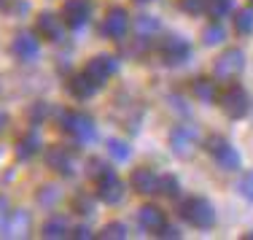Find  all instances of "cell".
Returning <instances> with one entry per match:
<instances>
[{"mask_svg":"<svg viewBox=\"0 0 253 240\" xmlns=\"http://www.w3.org/2000/svg\"><path fill=\"white\" fill-rule=\"evenodd\" d=\"M46 165H49L51 170L62 173V176H70V173H73V154H70L68 148L54 146L46 151Z\"/></svg>","mask_w":253,"mask_h":240,"instance_id":"cell-13","label":"cell"},{"mask_svg":"<svg viewBox=\"0 0 253 240\" xmlns=\"http://www.w3.org/2000/svg\"><path fill=\"white\" fill-rule=\"evenodd\" d=\"M108 154H111L116 162H126L129 154H132V148L126 146L124 141H119V138H111V141H108Z\"/></svg>","mask_w":253,"mask_h":240,"instance_id":"cell-21","label":"cell"},{"mask_svg":"<svg viewBox=\"0 0 253 240\" xmlns=\"http://www.w3.org/2000/svg\"><path fill=\"white\" fill-rule=\"evenodd\" d=\"M156 235H159V238H167V240H175V238H180V232L175 230V227H170V224H162L159 230H156Z\"/></svg>","mask_w":253,"mask_h":240,"instance_id":"cell-34","label":"cell"},{"mask_svg":"<svg viewBox=\"0 0 253 240\" xmlns=\"http://www.w3.org/2000/svg\"><path fill=\"white\" fill-rule=\"evenodd\" d=\"M105 170H111V167H108L105 162H100V159H89V176H92V178H100Z\"/></svg>","mask_w":253,"mask_h":240,"instance_id":"cell-33","label":"cell"},{"mask_svg":"<svg viewBox=\"0 0 253 240\" xmlns=\"http://www.w3.org/2000/svg\"><path fill=\"white\" fill-rule=\"evenodd\" d=\"M38 35H43L46 41H62V33H65V22L54 14H41L38 16Z\"/></svg>","mask_w":253,"mask_h":240,"instance_id":"cell-14","label":"cell"},{"mask_svg":"<svg viewBox=\"0 0 253 240\" xmlns=\"http://www.w3.org/2000/svg\"><path fill=\"white\" fill-rule=\"evenodd\" d=\"M100 238H102V240H122V238H126V227L119 224V221H113V224L102 227Z\"/></svg>","mask_w":253,"mask_h":240,"instance_id":"cell-27","label":"cell"},{"mask_svg":"<svg viewBox=\"0 0 253 240\" xmlns=\"http://www.w3.org/2000/svg\"><path fill=\"white\" fill-rule=\"evenodd\" d=\"M97 89L100 87L89 79L86 73H78V76H73V79L68 81V92L73 95V97H78V100H89L94 92H97Z\"/></svg>","mask_w":253,"mask_h":240,"instance_id":"cell-15","label":"cell"},{"mask_svg":"<svg viewBox=\"0 0 253 240\" xmlns=\"http://www.w3.org/2000/svg\"><path fill=\"white\" fill-rule=\"evenodd\" d=\"M178 213L183 221H189L191 227H200V230H208V227L215 224V211L205 197H189V200H183Z\"/></svg>","mask_w":253,"mask_h":240,"instance_id":"cell-1","label":"cell"},{"mask_svg":"<svg viewBox=\"0 0 253 240\" xmlns=\"http://www.w3.org/2000/svg\"><path fill=\"white\" fill-rule=\"evenodd\" d=\"M59 127H62L68 135H73L78 143H89V141H94V138H97V127H94L92 116L78 113V111L59 113Z\"/></svg>","mask_w":253,"mask_h":240,"instance_id":"cell-2","label":"cell"},{"mask_svg":"<svg viewBox=\"0 0 253 240\" xmlns=\"http://www.w3.org/2000/svg\"><path fill=\"white\" fill-rule=\"evenodd\" d=\"M180 8L186 11V14H191V16H197V14H202L205 8H208V0H180Z\"/></svg>","mask_w":253,"mask_h":240,"instance_id":"cell-28","label":"cell"},{"mask_svg":"<svg viewBox=\"0 0 253 240\" xmlns=\"http://www.w3.org/2000/svg\"><path fill=\"white\" fill-rule=\"evenodd\" d=\"M159 54H162V59H165L167 65H180V62L189 59L191 46H189V41L180 38V35H167V38L159 44Z\"/></svg>","mask_w":253,"mask_h":240,"instance_id":"cell-4","label":"cell"},{"mask_svg":"<svg viewBox=\"0 0 253 240\" xmlns=\"http://www.w3.org/2000/svg\"><path fill=\"white\" fill-rule=\"evenodd\" d=\"M129 181H132V189L135 192H140V194H154L159 176H154V170H148V167H137Z\"/></svg>","mask_w":253,"mask_h":240,"instance_id":"cell-16","label":"cell"},{"mask_svg":"<svg viewBox=\"0 0 253 240\" xmlns=\"http://www.w3.org/2000/svg\"><path fill=\"white\" fill-rule=\"evenodd\" d=\"M126 30H129V16H126V11L124 8H111L108 11L105 22H102V35L119 41V38L126 35Z\"/></svg>","mask_w":253,"mask_h":240,"instance_id":"cell-10","label":"cell"},{"mask_svg":"<svg viewBox=\"0 0 253 240\" xmlns=\"http://www.w3.org/2000/svg\"><path fill=\"white\" fill-rule=\"evenodd\" d=\"M5 216H8V213H5V211H0V219H5Z\"/></svg>","mask_w":253,"mask_h":240,"instance_id":"cell-38","label":"cell"},{"mask_svg":"<svg viewBox=\"0 0 253 240\" xmlns=\"http://www.w3.org/2000/svg\"><path fill=\"white\" fill-rule=\"evenodd\" d=\"M73 208H76V213H81V216H89L94 211V202H92V197H86V194H78L76 200H73Z\"/></svg>","mask_w":253,"mask_h":240,"instance_id":"cell-29","label":"cell"},{"mask_svg":"<svg viewBox=\"0 0 253 240\" xmlns=\"http://www.w3.org/2000/svg\"><path fill=\"white\" fill-rule=\"evenodd\" d=\"M243 65H245L243 51L226 49L218 59H215V76H218V79H232V76H237L240 70H243Z\"/></svg>","mask_w":253,"mask_h":240,"instance_id":"cell-9","label":"cell"},{"mask_svg":"<svg viewBox=\"0 0 253 240\" xmlns=\"http://www.w3.org/2000/svg\"><path fill=\"white\" fill-rule=\"evenodd\" d=\"M178 178L175 176H162L159 181H156V192L165 197H178Z\"/></svg>","mask_w":253,"mask_h":240,"instance_id":"cell-24","label":"cell"},{"mask_svg":"<svg viewBox=\"0 0 253 240\" xmlns=\"http://www.w3.org/2000/svg\"><path fill=\"white\" fill-rule=\"evenodd\" d=\"M43 238L49 240H59V238H68V221L59 219V216H54L43 224Z\"/></svg>","mask_w":253,"mask_h":240,"instance_id":"cell-20","label":"cell"},{"mask_svg":"<svg viewBox=\"0 0 253 240\" xmlns=\"http://www.w3.org/2000/svg\"><path fill=\"white\" fill-rule=\"evenodd\" d=\"M234 30H237L240 35H248L253 33V11H240L237 16H234Z\"/></svg>","mask_w":253,"mask_h":240,"instance_id":"cell-25","label":"cell"},{"mask_svg":"<svg viewBox=\"0 0 253 240\" xmlns=\"http://www.w3.org/2000/svg\"><path fill=\"white\" fill-rule=\"evenodd\" d=\"M38 148H41L38 135L30 133V135H25L19 143H16V157H19V159H30L33 154H38Z\"/></svg>","mask_w":253,"mask_h":240,"instance_id":"cell-19","label":"cell"},{"mask_svg":"<svg viewBox=\"0 0 253 240\" xmlns=\"http://www.w3.org/2000/svg\"><path fill=\"white\" fill-rule=\"evenodd\" d=\"M205 148L213 154L215 162H218V167H224V170H237L240 167V154L229 146V141L224 135H210L208 141H205Z\"/></svg>","mask_w":253,"mask_h":240,"instance_id":"cell-3","label":"cell"},{"mask_svg":"<svg viewBox=\"0 0 253 240\" xmlns=\"http://www.w3.org/2000/svg\"><path fill=\"white\" fill-rule=\"evenodd\" d=\"M11 51H14V57L22 59V62H33V59L38 57V38H35L33 33H19L14 38V44H11Z\"/></svg>","mask_w":253,"mask_h":240,"instance_id":"cell-12","label":"cell"},{"mask_svg":"<svg viewBox=\"0 0 253 240\" xmlns=\"http://www.w3.org/2000/svg\"><path fill=\"white\" fill-rule=\"evenodd\" d=\"M5 127H8V116H5V113L3 111H0V133H3V130Z\"/></svg>","mask_w":253,"mask_h":240,"instance_id":"cell-37","label":"cell"},{"mask_svg":"<svg viewBox=\"0 0 253 240\" xmlns=\"http://www.w3.org/2000/svg\"><path fill=\"white\" fill-rule=\"evenodd\" d=\"M0 11H5V14L16 11V0H0Z\"/></svg>","mask_w":253,"mask_h":240,"instance_id":"cell-36","label":"cell"},{"mask_svg":"<svg viewBox=\"0 0 253 240\" xmlns=\"http://www.w3.org/2000/svg\"><path fill=\"white\" fill-rule=\"evenodd\" d=\"M224 38H226V33H224V27H221V25H208L202 30V44L205 46H218Z\"/></svg>","mask_w":253,"mask_h":240,"instance_id":"cell-22","label":"cell"},{"mask_svg":"<svg viewBox=\"0 0 253 240\" xmlns=\"http://www.w3.org/2000/svg\"><path fill=\"white\" fill-rule=\"evenodd\" d=\"M218 100H221V108L226 111V116L232 119H243L248 113V92L243 87H237V84H232Z\"/></svg>","mask_w":253,"mask_h":240,"instance_id":"cell-6","label":"cell"},{"mask_svg":"<svg viewBox=\"0 0 253 240\" xmlns=\"http://www.w3.org/2000/svg\"><path fill=\"white\" fill-rule=\"evenodd\" d=\"M46 116H49V105H46V103H35L33 108H30V119H33V124L43 122Z\"/></svg>","mask_w":253,"mask_h":240,"instance_id":"cell-31","label":"cell"},{"mask_svg":"<svg viewBox=\"0 0 253 240\" xmlns=\"http://www.w3.org/2000/svg\"><path fill=\"white\" fill-rule=\"evenodd\" d=\"M234 8V0H208V14L213 19H221V16L232 14Z\"/></svg>","mask_w":253,"mask_h":240,"instance_id":"cell-23","label":"cell"},{"mask_svg":"<svg viewBox=\"0 0 253 240\" xmlns=\"http://www.w3.org/2000/svg\"><path fill=\"white\" fill-rule=\"evenodd\" d=\"M191 92H194V97L202 100V103H213V100L218 97L215 81H210V79H194V84H191Z\"/></svg>","mask_w":253,"mask_h":240,"instance_id":"cell-18","label":"cell"},{"mask_svg":"<svg viewBox=\"0 0 253 240\" xmlns=\"http://www.w3.org/2000/svg\"><path fill=\"white\" fill-rule=\"evenodd\" d=\"M89 14H92V3L89 0H65V5H62V16L70 27L86 25Z\"/></svg>","mask_w":253,"mask_h":240,"instance_id":"cell-11","label":"cell"},{"mask_svg":"<svg viewBox=\"0 0 253 240\" xmlns=\"http://www.w3.org/2000/svg\"><path fill=\"white\" fill-rule=\"evenodd\" d=\"M135 27H137V35H151L159 30V19H154V16H148V14H140L135 19Z\"/></svg>","mask_w":253,"mask_h":240,"instance_id":"cell-26","label":"cell"},{"mask_svg":"<svg viewBox=\"0 0 253 240\" xmlns=\"http://www.w3.org/2000/svg\"><path fill=\"white\" fill-rule=\"evenodd\" d=\"M137 3H151V0H137Z\"/></svg>","mask_w":253,"mask_h":240,"instance_id":"cell-39","label":"cell"},{"mask_svg":"<svg viewBox=\"0 0 253 240\" xmlns=\"http://www.w3.org/2000/svg\"><path fill=\"white\" fill-rule=\"evenodd\" d=\"M170 148L175 157H183L189 159L191 154H194L197 148V130L189 127V124H180V127H175L170 133Z\"/></svg>","mask_w":253,"mask_h":240,"instance_id":"cell-5","label":"cell"},{"mask_svg":"<svg viewBox=\"0 0 253 240\" xmlns=\"http://www.w3.org/2000/svg\"><path fill=\"white\" fill-rule=\"evenodd\" d=\"M97 197L102 202H108V205H116V202L124 200V184L113 170H105L97 178Z\"/></svg>","mask_w":253,"mask_h":240,"instance_id":"cell-7","label":"cell"},{"mask_svg":"<svg viewBox=\"0 0 253 240\" xmlns=\"http://www.w3.org/2000/svg\"><path fill=\"white\" fill-rule=\"evenodd\" d=\"M237 189H240V194H243L245 200H251V202H253V170H251V173H245Z\"/></svg>","mask_w":253,"mask_h":240,"instance_id":"cell-30","label":"cell"},{"mask_svg":"<svg viewBox=\"0 0 253 240\" xmlns=\"http://www.w3.org/2000/svg\"><path fill=\"white\" fill-rule=\"evenodd\" d=\"M73 238L86 240V238H92V230H89V227H76V230H73Z\"/></svg>","mask_w":253,"mask_h":240,"instance_id":"cell-35","label":"cell"},{"mask_svg":"<svg viewBox=\"0 0 253 240\" xmlns=\"http://www.w3.org/2000/svg\"><path fill=\"white\" fill-rule=\"evenodd\" d=\"M137 221H140L143 230L156 232L162 224H165V213H162L156 205H143V208H140V213H137Z\"/></svg>","mask_w":253,"mask_h":240,"instance_id":"cell-17","label":"cell"},{"mask_svg":"<svg viewBox=\"0 0 253 240\" xmlns=\"http://www.w3.org/2000/svg\"><path fill=\"white\" fill-rule=\"evenodd\" d=\"M119 70V62H116V57H105V54H100V57H94V59H89V65H86V70L84 73L89 76L97 87H102L108 79H111L113 73Z\"/></svg>","mask_w":253,"mask_h":240,"instance_id":"cell-8","label":"cell"},{"mask_svg":"<svg viewBox=\"0 0 253 240\" xmlns=\"http://www.w3.org/2000/svg\"><path fill=\"white\" fill-rule=\"evenodd\" d=\"M57 200H59V192L54 189V187H43V189H41L38 202H43V205H54Z\"/></svg>","mask_w":253,"mask_h":240,"instance_id":"cell-32","label":"cell"}]
</instances>
